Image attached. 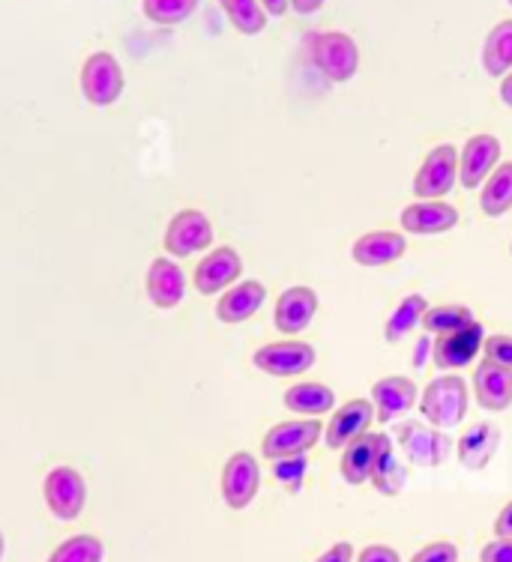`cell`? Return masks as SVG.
<instances>
[{
    "instance_id": "obj_31",
    "label": "cell",
    "mask_w": 512,
    "mask_h": 562,
    "mask_svg": "<svg viewBox=\"0 0 512 562\" xmlns=\"http://www.w3.org/2000/svg\"><path fill=\"white\" fill-rule=\"evenodd\" d=\"M474 324V312H470L468 305H435V308H428L423 314V329L425 333H432V336H447V333H456L461 326Z\"/></svg>"
},
{
    "instance_id": "obj_3",
    "label": "cell",
    "mask_w": 512,
    "mask_h": 562,
    "mask_svg": "<svg viewBox=\"0 0 512 562\" xmlns=\"http://www.w3.org/2000/svg\"><path fill=\"white\" fill-rule=\"evenodd\" d=\"M123 87H126L123 66L111 52H93L81 66V93L90 105L109 109L123 97Z\"/></svg>"
},
{
    "instance_id": "obj_13",
    "label": "cell",
    "mask_w": 512,
    "mask_h": 562,
    "mask_svg": "<svg viewBox=\"0 0 512 562\" xmlns=\"http://www.w3.org/2000/svg\"><path fill=\"white\" fill-rule=\"evenodd\" d=\"M241 276L243 258L237 255V249L219 246V249L201 258V263L196 267V276H192V284H196V291L201 296H213V293H225L231 284H237Z\"/></svg>"
},
{
    "instance_id": "obj_17",
    "label": "cell",
    "mask_w": 512,
    "mask_h": 562,
    "mask_svg": "<svg viewBox=\"0 0 512 562\" xmlns=\"http://www.w3.org/2000/svg\"><path fill=\"white\" fill-rule=\"evenodd\" d=\"M144 288H147V296H151V303L156 308H163V312H171L177 305L183 303L186 296V276L183 270L177 267L175 258H156L147 267V281H144Z\"/></svg>"
},
{
    "instance_id": "obj_21",
    "label": "cell",
    "mask_w": 512,
    "mask_h": 562,
    "mask_svg": "<svg viewBox=\"0 0 512 562\" xmlns=\"http://www.w3.org/2000/svg\"><path fill=\"white\" fill-rule=\"evenodd\" d=\"M264 303H267V288L261 281H237L219 296L216 317L222 324H243V321H249L252 314H258Z\"/></svg>"
},
{
    "instance_id": "obj_12",
    "label": "cell",
    "mask_w": 512,
    "mask_h": 562,
    "mask_svg": "<svg viewBox=\"0 0 512 562\" xmlns=\"http://www.w3.org/2000/svg\"><path fill=\"white\" fill-rule=\"evenodd\" d=\"M501 165V140L482 132L465 140V150L458 153V183L465 189H480L489 173Z\"/></svg>"
},
{
    "instance_id": "obj_4",
    "label": "cell",
    "mask_w": 512,
    "mask_h": 562,
    "mask_svg": "<svg viewBox=\"0 0 512 562\" xmlns=\"http://www.w3.org/2000/svg\"><path fill=\"white\" fill-rule=\"evenodd\" d=\"M396 440L402 446L404 458L416 467H441L453 452V440L428 422H399Z\"/></svg>"
},
{
    "instance_id": "obj_20",
    "label": "cell",
    "mask_w": 512,
    "mask_h": 562,
    "mask_svg": "<svg viewBox=\"0 0 512 562\" xmlns=\"http://www.w3.org/2000/svg\"><path fill=\"white\" fill-rule=\"evenodd\" d=\"M474 395L482 411L501 413L512 407V371L482 359L474 371Z\"/></svg>"
},
{
    "instance_id": "obj_28",
    "label": "cell",
    "mask_w": 512,
    "mask_h": 562,
    "mask_svg": "<svg viewBox=\"0 0 512 562\" xmlns=\"http://www.w3.org/2000/svg\"><path fill=\"white\" fill-rule=\"evenodd\" d=\"M102 557H105V544L90 532H78L60 541L48 562H102Z\"/></svg>"
},
{
    "instance_id": "obj_29",
    "label": "cell",
    "mask_w": 512,
    "mask_h": 562,
    "mask_svg": "<svg viewBox=\"0 0 512 562\" xmlns=\"http://www.w3.org/2000/svg\"><path fill=\"white\" fill-rule=\"evenodd\" d=\"M369 482L378 487V494H383V497H399V494H402L404 482H408V470H404L402 461L396 458L392 446L381 452L378 464L371 470Z\"/></svg>"
},
{
    "instance_id": "obj_19",
    "label": "cell",
    "mask_w": 512,
    "mask_h": 562,
    "mask_svg": "<svg viewBox=\"0 0 512 562\" xmlns=\"http://www.w3.org/2000/svg\"><path fill=\"white\" fill-rule=\"evenodd\" d=\"M375 422L390 425L399 422L416 404V383L408 378H383L371 386Z\"/></svg>"
},
{
    "instance_id": "obj_6",
    "label": "cell",
    "mask_w": 512,
    "mask_h": 562,
    "mask_svg": "<svg viewBox=\"0 0 512 562\" xmlns=\"http://www.w3.org/2000/svg\"><path fill=\"white\" fill-rule=\"evenodd\" d=\"M458 183V150L453 144H441L428 153L414 177L416 201H444Z\"/></svg>"
},
{
    "instance_id": "obj_36",
    "label": "cell",
    "mask_w": 512,
    "mask_h": 562,
    "mask_svg": "<svg viewBox=\"0 0 512 562\" xmlns=\"http://www.w3.org/2000/svg\"><path fill=\"white\" fill-rule=\"evenodd\" d=\"M480 562H512V539H494L480 551Z\"/></svg>"
},
{
    "instance_id": "obj_10",
    "label": "cell",
    "mask_w": 512,
    "mask_h": 562,
    "mask_svg": "<svg viewBox=\"0 0 512 562\" xmlns=\"http://www.w3.org/2000/svg\"><path fill=\"white\" fill-rule=\"evenodd\" d=\"M261 487V467L258 458L249 452H234L222 467V499L225 506L241 512L258 497Z\"/></svg>"
},
{
    "instance_id": "obj_35",
    "label": "cell",
    "mask_w": 512,
    "mask_h": 562,
    "mask_svg": "<svg viewBox=\"0 0 512 562\" xmlns=\"http://www.w3.org/2000/svg\"><path fill=\"white\" fill-rule=\"evenodd\" d=\"M305 473V454L303 458H288V461H276V479L285 482L288 487L300 485Z\"/></svg>"
},
{
    "instance_id": "obj_2",
    "label": "cell",
    "mask_w": 512,
    "mask_h": 562,
    "mask_svg": "<svg viewBox=\"0 0 512 562\" xmlns=\"http://www.w3.org/2000/svg\"><path fill=\"white\" fill-rule=\"evenodd\" d=\"M305 48H309V60L315 64V69L321 76H327L330 81H350L360 69V48L354 43V36L342 31H321L309 33L305 40Z\"/></svg>"
},
{
    "instance_id": "obj_44",
    "label": "cell",
    "mask_w": 512,
    "mask_h": 562,
    "mask_svg": "<svg viewBox=\"0 0 512 562\" xmlns=\"http://www.w3.org/2000/svg\"><path fill=\"white\" fill-rule=\"evenodd\" d=\"M510 7H512V0H510Z\"/></svg>"
},
{
    "instance_id": "obj_41",
    "label": "cell",
    "mask_w": 512,
    "mask_h": 562,
    "mask_svg": "<svg viewBox=\"0 0 512 562\" xmlns=\"http://www.w3.org/2000/svg\"><path fill=\"white\" fill-rule=\"evenodd\" d=\"M288 3H291V7H294L300 15H312V12L321 10V7H324L327 0H288Z\"/></svg>"
},
{
    "instance_id": "obj_33",
    "label": "cell",
    "mask_w": 512,
    "mask_h": 562,
    "mask_svg": "<svg viewBox=\"0 0 512 562\" xmlns=\"http://www.w3.org/2000/svg\"><path fill=\"white\" fill-rule=\"evenodd\" d=\"M482 357L494 362V366L510 368L512 371V336H503V333L486 336V341H482Z\"/></svg>"
},
{
    "instance_id": "obj_5",
    "label": "cell",
    "mask_w": 512,
    "mask_h": 562,
    "mask_svg": "<svg viewBox=\"0 0 512 562\" xmlns=\"http://www.w3.org/2000/svg\"><path fill=\"white\" fill-rule=\"evenodd\" d=\"M43 497L57 520H76L88 506V482L76 467H55L43 482Z\"/></svg>"
},
{
    "instance_id": "obj_25",
    "label": "cell",
    "mask_w": 512,
    "mask_h": 562,
    "mask_svg": "<svg viewBox=\"0 0 512 562\" xmlns=\"http://www.w3.org/2000/svg\"><path fill=\"white\" fill-rule=\"evenodd\" d=\"M482 72L491 78H503L512 72V19L494 24L482 43Z\"/></svg>"
},
{
    "instance_id": "obj_24",
    "label": "cell",
    "mask_w": 512,
    "mask_h": 562,
    "mask_svg": "<svg viewBox=\"0 0 512 562\" xmlns=\"http://www.w3.org/2000/svg\"><path fill=\"white\" fill-rule=\"evenodd\" d=\"M285 407L297 416H324L336 407V392L324 386V383H294L285 392Z\"/></svg>"
},
{
    "instance_id": "obj_42",
    "label": "cell",
    "mask_w": 512,
    "mask_h": 562,
    "mask_svg": "<svg viewBox=\"0 0 512 562\" xmlns=\"http://www.w3.org/2000/svg\"><path fill=\"white\" fill-rule=\"evenodd\" d=\"M501 102L507 109H512V72H507L501 81Z\"/></svg>"
},
{
    "instance_id": "obj_27",
    "label": "cell",
    "mask_w": 512,
    "mask_h": 562,
    "mask_svg": "<svg viewBox=\"0 0 512 562\" xmlns=\"http://www.w3.org/2000/svg\"><path fill=\"white\" fill-rule=\"evenodd\" d=\"M482 213L491 218L510 213L512 206V162H501L489 173V180L482 183L480 192Z\"/></svg>"
},
{
    "instance_id": "obj_22",
    "label": "cell",
    "mask_w": 512,
    "mask_h": 562,
    "mask_svg": "<svg viewBox=\"0 0 512 562\" xmlns=\"http://www.w3.org/2000/svg\"><path fill=\"white\" fill-rule=\"evenodd\" d=\"M408 251V239L399 231H369L350 246V258L360 267H387Z\"/></svg>"
},
{
    "instance_id": "obj_1",
    "label": "cell",
    "mask_w": 512,
    "mask_h": 562,
    "mask_svg": "<svg viewBox=\"0 0 512 562\" xmlns=\"http://www.w3.org/2000/svg\"><path fill=\"white\" fill-rule=\"evenodd\" d=\"M470 407V392L465 386V380L458 374H441L435 378L420 395V413L432 428H456L465 422Z\"/></svg>"
},
{
    "instance_id": "obj_39",
    "label": "cell",
    "mask_w": 512,
    "mask_h": 562,
    "mask_svg": "<svg viewBox=\"0 0 512 562\" xmlns=\"http://www.w3.org/2000/svg\"><path fill=\"white\" fill-rule=\"evenodd\" d=\"M494 536L498 539H512V499L501 508V515L494 518Z\"/></svg>"
},
{
    "instance_id": "obj_8",
    "label": "cell",
    "mask_w": 512,
    "mask_h": 562,
    "mask_svg": "<svg viewBox=\"0 0 512 562\" xmlns=\"http://www.w3.org/2000/svg\"><path fill=\"white\" fill-rule=\"evenodd\" d=\"M163 243L171 258H189L213 246V225L201 210H180L165 227Z\"/></svg>"
},
{
    "instance_id": "obj_15",
    "label": "cell",
    "mask_w": 512,
    "mask_h": 562,
    "mask_svg": "<svg viewBox=\"0 0 512 562\" xmlns=\"http://www.w3.org/2000/svg\"><path fill=\"white\" fill-rule=\"evenodd\" d=\"M392 440L390 434L383 431H369L363 434L360 440H354L348 449H342V464H338V473L348 485H363L369 482L371 470L378 464L383 449H390Z\"/></svg>"
},
{
    "instance_id": "obj_23",
    "label": "cell",
    "mask_w": 512,
    "mask_h": 562,
    "mask_svg": "<svg viewBox=\"0 0 512 562\" xmlns=\"http://www.w3.org/2000/svg\"><path fill=\"white\" fill-rule=\"evenodd\" d=\"M498 446H501V431H498V425L480 422V425H474V428H468V431L461 434V440H458V461H461V467L470 470V473H480V470H486V467L491 464Z\"/></svg>"
},
{
    "instance_id": "obj_7",
    "label": "cell",
    "mask_w": 512,
    "mask_h": 562,
    "mask_svg": "<svg viewBox=\"0 0 512 562\" xmlns=\"http://www.w3.org/2000/svg\"><path fill=\"white\" fill-rule=\"evenodd\" d=\"M321 440V422L318 419H294L272 425L264 434L261 454L267 461H288V458H303L312 446Z\"/></svg>"
},
{
    "instance_id": "obj_11",
    "label": "cell",
    "mask_w": 512,
    "mask_h": 562,
    "mask_svg": "<svg viewBox=\"0 0 512 562\" xmlns=\"http://www.w3.org/2000/svg\"><path fill=\"white\" fill-rule=\"evenodd\" d=\"M371 422H375V404L369 398H350L342 407L333 411V419L327 422V431H324V443L333 452L348 449L354 440H360L363 434L371 431Z\"/></svg>"
},
{
    "instance_id": "obj_14",
    "label": "cell",
    "mask_w": 512,
    "mask_h": 562,
    "mask_svg": "<svg viewBox=\"0 0 512 562\" xmlns=\"http://www.w3.org/2000/svg\"><path fill=\"white\" fill-rule=\"evenodd\" d=\"M482 341H486V329L482 324H468L447 333V336H437L435 347H432V359L441 371H453V368L470 366L477 353H482Z\"/></svg>"
},
{
    "instance_id": "obj_16",
    "label": "cell",
    "mask_w": 512,
    "mask_h": 562,
    "mask_svg": "<svg viewBox=\"0 0 512 562\" xmlns=\"http://www.w3.org/2000/svg\"><path fill=\"white\" fill-rule=\"evenodd\" d=\"M318 314V293L312 288H288L282 296L276 300V312H272V324L285 336H300L303 329H309L312 317Z\"/></svg>"
},
{
    "instance_id": "obj_45",
    "label": "cell",
    "mask_w": 512,
    "mask_h": 562,
    "mask_svg": "<svg viewBox=\"0 0 512 562\" xmlns=\"http://www.w3.org/2000/svg\"><path fill=\"white\" fill-rule=\"evenodd\" d=\"M510 251H512V246H510Z\"/></svg>"
},
{
    "instance_id": "obj_40",
    "label": "cell",
    "mask_w": 512,
    "mask_h": 562,
    "mask_svg": "<svg viewBox=\"0 0 512 562\" xmlns=\"http://www.w3.org/2000/svg\"><path fill=\"white\" fill-rule=\"evenodd\" d=\"M258 3H261L264 12H267V15H272V19H282L285 12H288V7H291L288 0H258Z\"/></svg>"
},
{
    "instance_id": "obj_32",
    "label": "cell",
    "mask_w": 512,
    "mask_h": 562,
    "mask_svg": "<svg viewBox=\"0 0 512 562\" xmlns=\"http://www.w3.org/2000/svg\"><path fill=\"white\" fill-rule=\"evenodd\" d=\"M198 3L201 0H142V10L153 24L175 27V24H183L198 10Z\"/></svg>"
},
{
    "instance_id": "obj_43",
    "label": "cell",
    "mask_w": 512,
    "mask_h": 562,
    "mask_svg": "<svg viewBox=\"0 0 512 562\" xmlns=\"http://www.w3.org/2000/svg\"><path fill=\"white\" fill-rule=\"evenodd\" d=\"M3 551H7V541H3V532H0V560H3Z\"/></svg>"
},
{
    "instance_id": "obj_37",
    "label": "cell",
    "mask_w": 512,
    "mask_h": 562,
    "mask_svg": "<svg viewBox=\"0 0 512 562\" xmlns=\"http://www.w3.org/2000/svg\"><path fill=\"white\" fill-rule=\"evenodd\" d=\"M357 562H402V557L387 544H369L366 551H360Z\"/></svg>"
},
{
    "instance_id": "obj_26",
    "label": "cell",
    "mask_w": 512,
    "mask_h": 562,
    "mask_svg": "<svg viewBox=\"0 0 512 562\" xmlns=\"http://www.w3.org/2000/svg\"><path fill=\"white\" fill-rule=\"evenodd\" d=\"M428 312V300L423 293H408L402 303L392 308V314L387 317V326H383V338L396 345L402 341L408 333H414L416 326H423V314Z\"/></svg>"
},
{
    "instance_id": "obj_38",
    "label": "cell",
    "mask_w": 512,
    "mask_h": 562,
    "mask_svg": "<svg viewBox=\"0 0 512 562\" xmlns=\"http://www.w3.org/2000/svg\"><path fill=\"white\" fill-rule=\"evenodd\" d=\"M315 562H354V544L350 541H336L327 553H321Z\"/></svg>"
},
{
    "instance_id": "obj_30",
    "label": "cell",
    "mask_w": 512,
    "mask_h": 562,
    "mask_svg": "<svg viewBox=\"0 0 512 562\" xmlns=\"http://www.w3.org/2000/svg\"><path fill=\"white\" fill-rule=\"evenodd\" d=\"M219 7L229 15V22L246 36L261 33L267 27V19H270L258 0H219Z\"/></svg>"
},
{
    "instance_id": "obj_9",
    "label": "cell",
    "mask_w": 512,
    "mask_h": 562,
    "mask_svg": "<svg viewBox=\"0 0 512 562\" xmlns=\"http://www.w3.org/2000/svg\"><path fill=\"white\" fill-rule=\"evenodd\" d=\"M252 366L264 371V374H270V378H297V374H303V371L315 366V347L297 341V338L272 341V345H264L255 350Z\"/></svg>"
},
{
    "instance_id": "obj_18",
    "label": "cell",
    "mask_w": 512,
    "mask_h": 562,
    "mask_svg": "<svg viewBox=\"0 0 512 562\" xmlns=\"http://www.w3.org/2000/svg\"><path fill=\"white\" fill-rule=\"evenodd\" d=\"M458 225V210L447 201H414L402 210V227L416 237H437Z\"/></svg>"
},
{
    "instance_id": "obj_34",
    "label": "cell",
    "mask_w": 512,
    "mask_h": 562,
    "mask_svg": "<svg viewBox=\"0 0 512 562\" xmlns=\"http://www.w3.org/2000/svg\"><path fill=\"white\" fill-rule=\"evenodd\" d=\"M411 562H458V548L453 541H432L420 548Z\"/></svg>"
}]
</instances>
